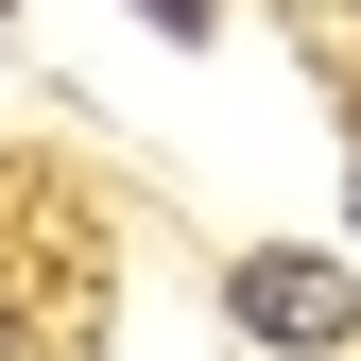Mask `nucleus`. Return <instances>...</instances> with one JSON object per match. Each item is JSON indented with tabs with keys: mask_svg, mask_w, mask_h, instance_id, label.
I'll list each match as a JSON object with an SVG mask.
<instances>
[{
	"mask_svg": "<svg viewBox=\"0 0 361 361\" xmlns=\"http://www.w3.org/2000/svg\"><path fill=\"white\" fill-rule=\"evenodd\" d=\"M0 18H18V0H0Z\"/></svg>",
	"mask_w": 361,
	"mask_h": 361,
	"instance_id": "nucleus-3",
	"label": "nucleus"
},
{
	"mask_svg": "<svg viewBox=\"0 0 361 361\" xmlns=\"http://www.w3.org/2000/svg\"><path fill=\"white\" fill-rule=\"evenodd\" d=\"M224 310H241L276 361H344V344H361V293H344V258H241V276H224Z\"/></svg>",
	"mask_w": 361,
	"mask_h": 361,
	"instance_id": "nucleus-1",
	"label": "nucleus"
},
{
	"mask_svg": "<svg viewBox=\"0 0 361 361\" xmlns=\"http://www.w3.org/2000/svg\"><path fill=\"white\" fill-rule=\"evenodd\" d=\"M138 18H155V35H207V18H224V0H138Z\"/></svg>",
	"mask_w": 361,
	"mask_h": 361,
	"instance_id": "nucleus-2",
	"label": "nucleus"
}]
</instances>
